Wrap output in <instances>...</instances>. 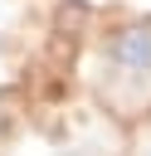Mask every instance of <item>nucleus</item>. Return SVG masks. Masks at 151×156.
I'll list each match as a JSON object with an SVG mask.
<instances>
[{"label": "nucleus", "mask_w": 151, "mask_h": 156, "mask_svg": "<svg viewBox=\"0 0 151 156\" xmlns=\"http://www.w3.org/2000/svg\"><path fill=\"white\" fill-rule=\"evenodd\" d=\"M102 58L122 78H151V20H136V24L112 29L107 44H102Z\"/></svg>", "instance_id": "nucleus-1"}, {"label": "nucleus", "mask_w": 151, "mask_h": 156, "mask_svg": "<svg viewBox=\"0 0 151 156\" xmlns=\"http://www.w3.org/2000/svg\"><path fill=\"white\" fill-rule=\"evenodd\" d=\"M141 156H151V132H146V136H141Z\"/></svg>", "instance_id": "nucleus-2"}]
</instances>
